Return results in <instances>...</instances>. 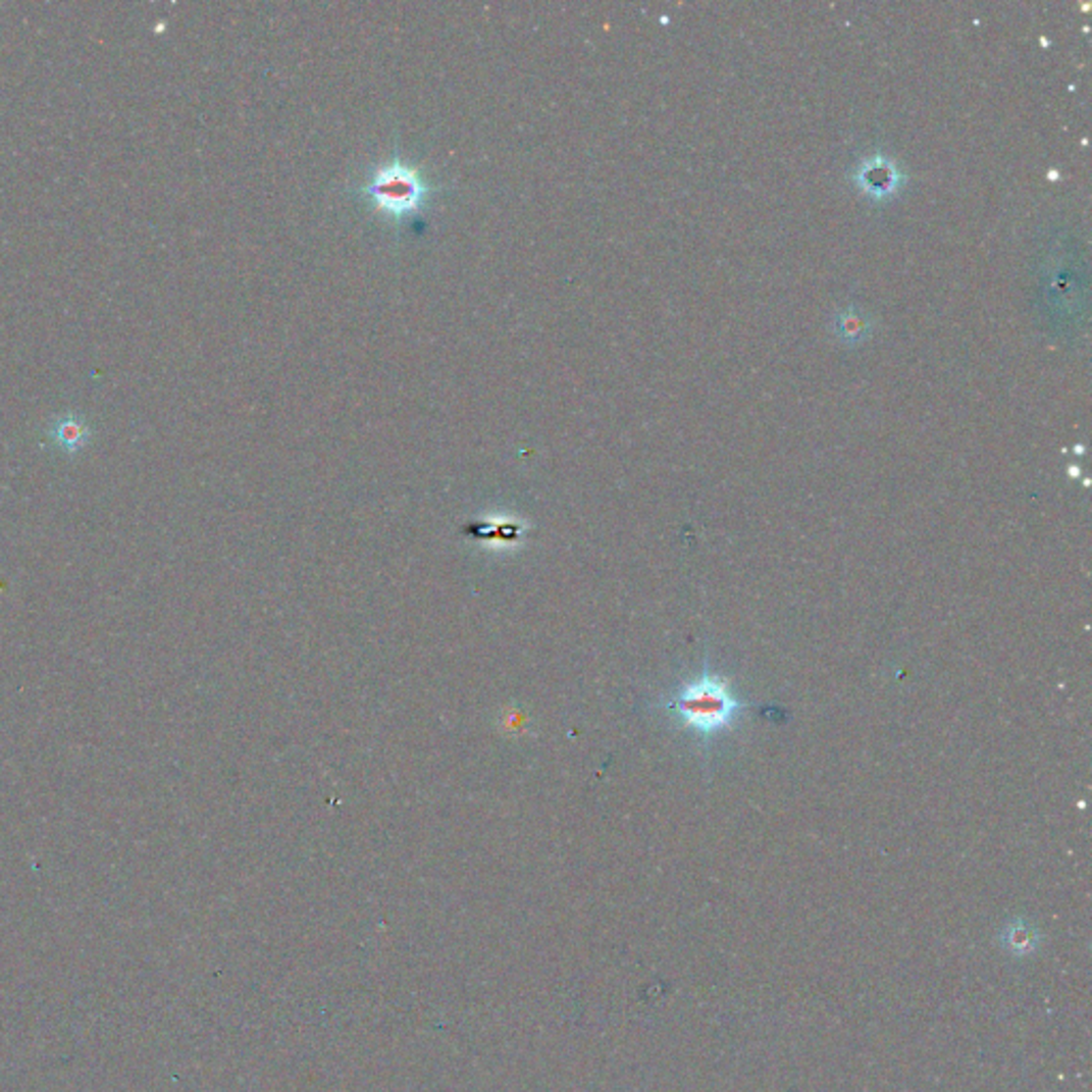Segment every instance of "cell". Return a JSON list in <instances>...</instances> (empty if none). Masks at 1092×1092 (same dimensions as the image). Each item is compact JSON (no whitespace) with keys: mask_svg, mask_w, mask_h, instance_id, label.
Masks as SVG:
<instances>
[{"mask_svg":"<svg viewBox=\"0 0 1092 1092\" xmlns=\"http://www.w3.org/2000/svg\"><path fill=\"white\" fill-rule=\"evenodd\" d=\"M660 707L703 747H711L715 738L734 730L756 709L753 703L738 698L728 677L711 668L709 654L698 675L681 683Z\"/></svg>","mask_w":1092,"mask_h":1092,"instance_id":"cell-1","label":"cell"},{"mask_svg":"<svg viewBox=\"0 0 1092 1092\" xmlns=\"http://www.w3.org/2000/svg\"><path fill=\"white\" fill-rule=\"evenodd\" d=\"M367 193L380 212L391 218L406 220L418 214V209L425 205L427 186L414 169L395 162L374 175Z\"/></svg>","mask_w":1092,"mask_h":1092,"instance_id":"cell-2","label":"cell"},{"mask_svg":"<svg viewBox=\"0 0 1092 1092\" xmlns=\"http://www.w3.org/2000/svg\"><path fill=\"white\" fill-rule=\"evenodd\" d=\"M50 435L64 453L75 455L90 443V425L77 414H64L52 423Z\"/></svg>","mask_w":1092,"mask_h":1092,"instance_id":"cell-3","label":"cell"},{"mask_svg":"<svg viewBox=\"0 0 1092 1092\" xmlns=\"http://www.w3.org/2000/svg\"><path fill=\"white\" fill-rule=\"evenodd\" d=\"M857 181L860 186H863V191L875 197H884L890 191H894V186L898 181V173L892 167L890 160L875 158V160L865 162V167L857 173Z\"/></svg>","mask_w":1092,"mask_h":1092,"instance_id":"cell-4","label":"cell"}]
</instances>
